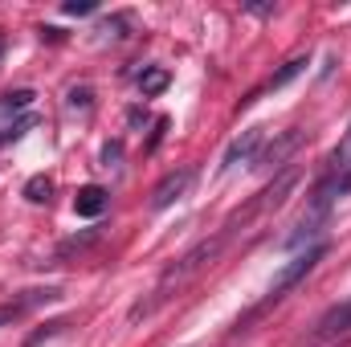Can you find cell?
I'll list each match as a JSON object with an SVG mask.
<instances>
[{
  "label": "cell",
  "instance_id": "obj_1",
  "mask_svg": "<svg viewBox=\"0 0 351 347\" xmlns=\"http://www.w3.org/2000/svg\"><path fill=\"white\" fill-rule=\"evenodd\" d=\"M221 246H225V233L221 237H208V241H196L184 258L176 261V265H168L164 274H160V282H156V298L152 302H139L135 311H131V319H139V315H147V311H156V302H164V298H172V290H180L192 274H200L208 261L221 254Z\"/></svg>",
  "mask_w": 351,
  "mask_h": 347
},
{
  "label": "cell",
  "instance_id": "obj_2",
  "mask_svg": "<svg viewBox=\"0 0 351 347\" xmlns=\"http://www.w3.org/2000/svg\"><path fill=\"white\" fill-rule=\"evenodd\" d=\"M319 258H323V241H315L311 250H302L294 261H286V265L274 274V282H269V290H265V302H278V298H282L290 286H298V282H302V278L315 270V261H319Z\"/></svg>",
  "mask_w": 351,
  "mask_h": 347
},
{
  "label": "cell",
  "instance_id": "obj_3",
  "mask_svg": "<svg viewBox=\"0 0 351 347\" xmlns=\"http://www.w3.org/2000/svg\"><path fill=\"white\" fill-rule=\"evenodd\" d=\"M188 184H192V168L168 172L164 180H160V184H156V192H152V213H164V208H172L176 200H184Z\"/></svg>",
  "mask_w": 351,
  "mask_h": 347
},
{
  "label": "cell",
  "instance_id": "obj_4",
  "mask_svg": "<svg viewBox=\"0 0 351 347\" xmlns=\"http://www.w3.org/2000/svg\"><path fill=\"white\" fill-rule=\"evenodd\" d=\"M262 127H250L241 139H233L229 143V152H225V160H221V172H229V168H237V164H250L254 156H258V147H262Z\"/></svg>",
  "mask_w": 351,
  "mask_h": 347
},
{
  "label": "cell",
  "instance_id": "obj_5",
  "mask_svg": "<svg viewBox=\"0 0 351 347\" xmlns=\"http://www.w3.org/2000/svg\"><path fill=\"white\" fill-rule=\"evenodd\" d=\"M62 298V290H25L16 302H4L0 307V327H8V323H16L29 307H41V302H58Z\"/></svg>",
  "mask_w": 351,
  "mask_h": 347
},
{
  "label": "cell",
  "instance_id": "obj_6",
  "mask_svg": "<svg viewBox=\"0 0 351 347\" xmlns=\"http://www.w3.org/2000/svg\"><path fill=\"white\" fill-rule=\"evenodd\" d=\"M348 331H351V302H343V307H331L315 323V335L311 339H335V335H348Z\"/></svg>",
  "mask_w": 351,
  "mask_h": 347
},
{
  "label": "cell",
  "instance_id": "obj_7",
  "mask_svg": "<svg viewBox=\"0 0 351 347\" xmlns=\"http://www.w3.org/2000/svg\"><path fill=\"white\" fill-rule=\"evenodd\" d=\"M102 208H106V188L102 184L78 188V196H74V213L78 217H102Z\"/></svg>",
  "mask_w": 351,
  "mask_h": 347
},
{
  "label": "cell",
  "instance_id": "obj_8",
  "mask_svg": "<svg viewBox=\"0 0 351 347\" xmlns=\"http://www.w3.org/2000/svg\"><path fill=\"white\" fill-rule=\"evenodd\" d=\"M298 143H302V131H298V127H290V131H286V135H282V139H278L269 152H265L258 164H262V168H282V160H286V156H290Z\"/></svg>",
  "mask_w": 351,
  "mask_h": 347
},
{
  "label": "cell",
  "instance_id": "obj_9",
  "mask_svg": "<svg viewBox=\"0 0 351 347\" xmlns=\"http://www.w3.org/2000/svg\"><path fill=\"white\" fill-rule=\"evenodd\" d=\"M172 82V74L164 70V66H147L143 74H139V90H143V98H156V94H164Z\"/></svg>",
  "mask_w": 351,
  "mask_h": 347
},
{
  "label": "cell",
  "instance_id": "obj_10",
  "mask_svg": "<svg viewBox=\"0 0 351 347\" xmlns=\"http://www.w3.org/2000/svg\"><path fill=\"white\" fill-rule=\"evenodd\" d=\"M306 66H311L306 58H290V62H286V66H282V70H278V74L269 78V90H282L286 82H294V78H298V74H302Z\"/></svg>",
  "mask_w": 351,
  "mask_h": 347
},
{
  "label": "cell",
  "instance_id": "obj_11",
  "mask_svg": "<svg viewBox=\"0 0 351 347\" xmlns=\"http://www.w3.org/2000/svg\"><path fill=\"white\" fill-rule=\"evenodd\" d=\"M49 192H53V180H49V176H33V180L25 184V200H33V204H45Z\"/></svg>",
  "mask_w": 351,
  "mask_h": 347
},
{
  "label": "cell",
  "instance_id": "obj_12",
  "mask_svg": "<svg viewBox=\"0 0 351 347\" xmlns=\"http://www.w3.org/2000/svg\"><path fill=\"white\" fill-rule=\"evenodd\" d=\"M29 106H33V90H16V94L0 98V115H16V110H29Z\"/></svg>",
  "mask_w": 351,
  "mask_h": 347
},
{
  "label": "cell",
  "instance_id": "obj_13",
  "mask_svg": "<svg viewBox=\"0 0 351 347\" xmlns=\"http://www.w3.org/2000/svg\"><path fill=\"white\" fill-rule=\"evenodd\" d=\"M66 106H70V110H90V106H94V90L90 86H70Z\"/></svg>",
  "mask_w": 351,
  "mask_h": 347
},
{
  "label": "cell",
  "instance_id": "obj_14",
  "mask_svg": "<svg viewBox=\"0 0 351 347\" xmlns=\"http://www.w3.org/2000/svg\"><path fill=\"white\" fill-rule=\"evenodd\" d=\"M94 237H98V229H86L82 237H70V241H62V246H58V258H66V254H74V250H86Z\"/></svg>",
  "mask_w": 351,
  "mask_h": 347
},
{
  "label": "cell",
  "instance_id": "obj_15",
  "mask_svg": "<svg viewBox=\"0 0 351 347\" xmlns=\"http://www.w3.org/2000/svg\"><path fill=\"white\" fill-rule=\"evenodd\" d=\"M62 12H66V16H90L94 4H90V0H70V4H62Z\"/></svg>",
  "mask_w": 351,
  "mask_h": 347
},
{
  "label": "cell",
  "instance_id": "obj_16",
  "mask_svg": "<svg viewBox=\"0 0 351 347\" xmlns=\"http://www.w3.org/2000/svg\"><path fill=\"white\" fill-rule=\"evenodd\" d=\"M119 156H123V143H106V147H102V168H114Z\"/></svg>",
  "mask_w": 351,
  "mask_h": 347
},
{
  "label": "cell",
  "instance_id": "obj_17",
  "mask_svg": "<svg viewBox=\"0 0 351 347\" xmlns=\"http://www.w3.org/2000/svg\"><path fill=\"white\" fill-rule=\"evenodd\" d=\"M127 119H131V127H139V123H143V119H147V110H139V106H135V110H131V115H127Z\"/></svg>",
  "mask_w": 351,
  "mask_h": 347
},
{
  "label": "cell",
  "instance_id": "obj_18",
  "mask_svg": "<svg viewBox=\"0 0 351 347\" xmlns=\"http://www.w3.org/2000/svg\"><path fill=\"white\" fill-rule=\"evenodd\" d=\"M4 45H8V41H4V33H0V58H4Z\"/></svg>",
  "mask_w": 351,
  "mask_h": 347
}]
</instances>
